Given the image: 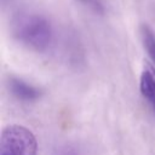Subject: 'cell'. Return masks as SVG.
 Listing matches in <instances>:
<instances>
[{"label":"cell","mask_w":155,"mask_h":155,"mask_svg":"<svg viewBox=\"0 0 155 155\" xmlns=\"http://www.w3.org/2000/svg\"><path fill=\"white\" fill-rule=\"evenodd\" d=\"M38 142L34 133L21 125H8L1 132L0 155H36Z\"/></svg>","instance_id":"2"},{"label":"cell","mask_w":155,"mask_h":155,"mask_svg":"<svg viewBox=\"0 0 155 155\" xmlns=\"http://www.w3.org/2000/svg\"><path fill=\"white\" fill-rule=\"evenodd\" d=\"M57 155H79V153L71 148H63L57 153Z\"/></svg>","instance_id":"7"},{"label":"cell","mask_w":155,"mask_h":155,"mask_svg":"<svg viewBox=\"0 0 155 155\" xmlns=\"http://www.w3.org/2000/svg\"><path fill=\"white\" fill-rule=\"evenodd\" d=\"M140 92L155 111V68L148 63L140 75Z\"/></svg>","instance_id":"3"},{"label":"cell","mask_w":155,"mask_h":155,"mask_svg":"<svg viewBox=\"0 0 155 155\" xmlns=\"http://www.w3.org/2000/svg\"><path fill=\"white\" fill-rule=\"evenodd\" d=\"M78 1L96 13H104V11H105L103 0H78Z\"/></svg>","instance_id":"6"},{"label":"cell","mask_w":155,"mask_h":155,"mask_svg":"<svg viewBox=\"0 0 155 155\" xmlns=\"http://www.w3.org/2000/svg\"><path fill=\"white\" fill-rule=\"evenodd\" d=\"M140 35H142L144 48L147 50L149 57L155 64V33L148 25L144 24L140 27Z\"/></svg>","instance_id":"5"},{"label":"cell","mask_w":155,"mask_h":155,"mask_svg":"<svg viewBox=\"0 0 155 155\" xmlns=\"http://www.w3.org/2000/svg\"><path fill=\"white\" fill-rule=\"evenodd\" d=\"M10 91L16 98L25 102L34 101L40 96V91L38 88H35L31 85H28L23 80L15 79V78L10 80Z\"/></svg>","instance_id":"4"},{"label":"cell","mask_w":155,"mask_h":155,"mask_svg":"<svg viewBox=\"0 0 155 155\" xmlns=\"http://www.w3.org/2000/svg\"><path fill=\"white\" fill-rule=\"evenodd\" d=\"M12 33L19 42L38 52L46 51L53 39L50 22L44 16L31 12H22L13 18Z\"/></svg>","instance_id":"1"}]
</instances>
